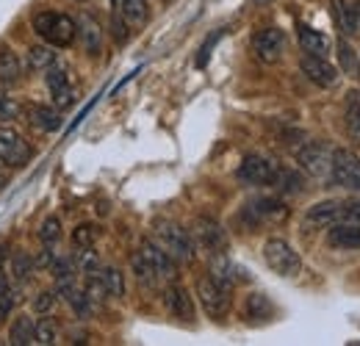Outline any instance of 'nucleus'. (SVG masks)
<instances>
[{"instance_id": "1", "label": "nucleus", "mask_w": 360, "mask_h": 346, "mask_svg": "<svg viewBox=\"0 0 360 346\" xmlns=\"http://www.w3.org/2000/svg\"><path fill=\"white\" fill-rule=\"evenodd\" d=\"M34 31L53 47H70L78 37V23L61 11H39L34 17Z\"/></svg>"}, {"instance_id": "2", "label": "nucleus", "mask_w": 360, "mask_h": 346, "mask_svg": "<svg viewBox=\"0 0 360 346\" xmlns=\"http://www.w3.org/2000/svg\"><path fill=\"white\" fill-rule=\"evenodd\" d=\"M155 241L175 260L191 263V260L197 258V241H194V236L186 227H180L178 222H169V219L158 222L155 224Z\"/></svg>"}, {"instance_id": "3", "label": "nucleus", "mask_w": 360, "mask_h": 346, "mask_svg": "<svg viewBox=\"0 0 360 346\" xmlns=\"http://www.w3.org/2000/svg\"><path fill=\"white\" fill-rule=\"evenodd\" d=\"M264 260H266V266H269L274 274H280V277H297L300 271H302V258H300V252L285 241V238H266V244H264Z\"/></svg>"}, {"instance_id": "4", "label": "nucleus", "mask_w": 360, "mask_h": 346, "mask_svg": "<svg viewBox=\"0 0 360 346\" xmlns=\"http://www.w3.org/2000/svg\"><path fill=\"white\" fill-rule=\"evenodd\" d=\"M230 294H233V288L222 286L211 274L200 277V283H197V300L202 305V310L208 313V319H225L227 313H230V305H233Z\"/></svg>"}, {"instance_id": "5", "label": "nucleus", "mask_w": 360, "mask_h": 346, "mask_svg": "<svg viewBox=\"0 0 360 346\" xmlns=\"http://www.w3.org/2000/svg\"><path fill=\"white\" fill-rule=\"evenodd\" d=\"M297 164L305 174L324 180L330 177V169H333V147L324 141H308L297 150Z\"/></svg>"}, {"instance_id": "6", "label": "nucleus", "mask_w": 360, "mask_h": 346, "mask_svg": "<svg viewBox=\"0 0 360 346\" xmlns=\"http://www.w3.org/2000/svg\"><path fill=\"white\" fill-rule=\"evenodd\" d=\"M330 177L335 186L347 188V191H360V158L355 153L338 147L333 150V169H330Z\"/></svg>"}, {"instance_id": "7", "label": "nucleus", "mask_w": 360, "mask_h": 346, "mask_svg": "<svg viewBox=\"0 0 360 346\" xmlns=\"http://www.w3.org/2000/svg\"><path fill=\"white\" fill-rule=\"evenodd\" d=\"M277 172H280V164H274L266 155H247L238 164L236 177L241 183H247V186H271Z\"/></svg>"}, {"instance_id": "8", "label": "nucleus", "mask_w": 360, "mask_h": 346, "mask_svg": "<svg viewBox=\"0 0 360 346\" xmlns=\"http://www.w3.org/2000/svg\"><path fill=\"white\" fill-rule=\"evenodd\" d=\"M285 44H288L285 31H280V28H261L252 34V53L264 64H277L285 53Z\"/></svg>"}, {"instance_id": "9", "label": "nucleus", "mask_w": 360, "mask_h": 346, "mask_svg": "<svg viewBox=\"0 0 360 346\" xmlns=\"http://www.w3.org/2000/svg\"><path fill=\"white\" fill-rule=\"evenodd\" d=\"M194 241L202 247V250H208L211 255H222L227 252V247H230V238H227V230L219 224V222H214V219L208 217H200L194 222Z\"/></svg>"}, {"instance_id": "10", "label": "nucleus", "mask_w": 360, "mask_h": 346, "mask_svg": "<svg viewBox=\"0 0 360 346\" xmlns=\"http://www.w3.org/2000/svg\"><path fill=\"white\" fill-rule=\"evenodd\" d=\"M31 158L34 150L28 147V141L8 125H0V161L8 167H25Z\"/></svg>"}, {"instance_id": "11", "label": "nucleus", "mask_w": 360, "mask_h": 346, "mask_svg": "<svg viewBox=\"0 0 360 346\" xmlns=\"http://www.w3.org/2000/svg\"><path fill=\"white\" fill-rule=\"evenodd\" d=\"M300 70H302V75L316 84L319 89H333L338 84V78H341V70L335 67V64H330L327 58H321V56H311V53H305L302 58H300Z\"/></svg>"}, {"instance_id": "12", "label": "nucleus", "mask_w": 360, "mask_h": 346, "mask_svg": "<svg viewBox=\"0 0 360 346\" xmlns=\"http://www.w3.org/2000/svg\"><path fill=\"white\" fill-rule=\"evenodd\" d=\"M247 214L252 219V227H258V224H280V222H285L288 219V208H285V203L283 200H277V197H258V200H252L250 205H247Z\"/></svg>"}, {"instance_id": "13", "label": "nucleus", "mask_w": 360, "mask_h": 346, "mask_svg": "<svg viewBox=\"0 0 360 346\" xmlns=\"http://www.w3.org/2000/svg\"><path fill=\"white\" fill-rule=\"evenodd\" d=\"M45 84L50 89V97H53V103H56V108H70L72 103H75V89L70 84V75H67V70L64 67H58V61L47 70L45 75Z\"/></svg>"}, {"instance_id": "14", "label": "nucleus", "mask_w": 360, "mask_h": 346, "mask_svg": "<svg viewBox=\"0 0 360 346\" xmlns=\"http://www.w3.org/2000/svg\"><path fill=\"white\" fill-rule=\"evenodd\" d=\"M341 219V203L338 200H321V203H314L305 217H302V230L314 233V230H324L330 224H335Z\"/></svg>"}, {"instance_id": "15", "label": "nucleus", "mask_w": 360, "mask_h": 346, "mask_svg": "<svg viewBox=\"0 0 360 346\" xmlns=\"http://www.w3.org/2000/svg\"><path fill=\"white\" fill-rule=\"evenodd\" d=\"M327 247L341 250V252H358L360 250V224L338 219L335 224L327 227Z\"/></svg>"}, {"instance_id": "16", "label": "nucleus", "mask_w": 360, "mask_h": 346, "mask_svg": "<svg viewBox=\"0 0 360 346\" xmlns=\"http://www.w3.org/2000/svg\"><path fill=\"white\" fill-rule=\"evenodd\" d=\"M139 250L144 252V258L153 263V269L158 271V277H161V280H175V277H178V260L172 258V255H169L158 241L144 238Z\"/></svg>"}, {"instance_id": "17", "label": "nucleus", "mask_w": 360, "mask_h": 346, "mask_svg": "<svg viewBox=\"0 0 360 346\" xmlns=\"http://www.w3.org/2000/svg\"><path fill=\"white\" fill-rule=\"evenodd\" d=\"M164 307L169 316H175L180 321H194V297L178 283L164 288Z\"/></svg>"}, {"instance_id": "18", "label": "nucleus", "mask_w": 360, "mask_h": 346, "mask_svg": "<svg viewBox=\"0 0 360 346\" xmlns=\"http://www.w3.org/2000/svg\"><path fill=\"white\" fill-rule=\"evenodd\" d=\"M297 39H300L302 53H311V56L327 58L330 50H333V39H330L327 34H321V31L311 28V25H300V28H297Z\"/></svg>"}, {"instance_id": "19", "label": "nucleus", "mask_w": 360, "mask_h": 346, "mask_svg": "<svg viewBox=\"0 0 360 346\" xmlns=\"http://www.w3.org/2000/svg\"><path fill=\"white\" fill-rule=\"evenodd\" d=\"M78 37H81L84 50H86L89 56H97V53H100V47H103V28H100V23H97L91 14H81V17H78Z\"/></svg>"}, {"instance_id": "20", "label": "nucleus", "mask_w": 360, "mask_h": 346, "mask_svg": "<svg viewBox=\"0 0 360 346\" xmlns=\"http://www.w3.org/2000/svg\"><path fill=\"white\" fill-rule=\"evenodd\" d=\"M22 81V64L11 47H0V86H17Z\"/></svg>"}, {"instance_id": "21", "label": "nucleus", "mask_w": 360, "mask_h": 346, "mask_svg": "<svg viewBox=\"0 0 360 346\" xmlns=\"http://www.w3.org/2000/svg\"><path fill=\"white\" fill-rule=\"evenodd\" d=\"M8 344L11 346H31L37 344V321L31 316H17L8 327Z\"/></svg>"}, {"instance_id": "22", "label": "nucleus", "mask_w": 360, "mask_h": 346, "mask_svg": "<svg viewBox=\"0 0 360 346\" xmlns=\"http://www.w3.org/2000/svg\"><path fill=\"white\" fill-rule=\"evenodd\" d=\"M335 56H338V70L344 72V75H349V78H360V53L349 44L347 37H341L338 42H335Z\"/></svg>"}, {"instance_id": "23", "label": "nucleus", "mask_w": 360, "mask_h": 346, "mask_svg": "<svg viewBox=\"0 0 360 346\" xmlns=\"http://www.w3.org/2000/svg\"><path fill=\"white\" fill-rule=\"evenodd\" d=\"M28 122L34 128L45 130V133H56L61 128V114L56 108H50V105H31L28 108Z\"/></svg>"}, {"instance_id": "24", "label": "nucleus", "mask_w": 360, "mask_h": 346, "mask_svg": "<svg viewBox=\"0 0 360 346\" xmlns=\"http://www.w3.org/2000/svg\"><path fill=\"white\" fill-rule=\"evenodd\" d=\"M131 269H134V277L139 280V286H144V288H155L158 286V271L153 269V263L144 258V252L139 250L134 252V258H131Z\"/></svg>"}, {"instance_id": "25", "label": "nucleus", "mask_w": 360, "mask_h": 346, "mask_svg": "<svg viewBox=\"0 0 360 346\" xmlns=\"http://www.w3.org/2000/svg\"><path fill=\"white\" fill-rule=\"evenodd\" d=\"M100 277H103V286H105L111 300H122L125 297V274H122L120 266H103Z\"/></svg>"}, {"instance_id": "26", "label": "nucleus", "mask_w": 360, "mask_h": 346, "mask_svg": "<svg viewBox=\"0 0 360 346\" xmlns=\"http://www.w3.org/2000/svg\"><path fill=\"white\" fill-rule=\"evenodd\" d=\"M117 8L128 25H144L147 23V0H117Z\"/></svg>"}, {"instance_id": "27", "label": "nucleus", "mask_w": 360, "mask_h": 346, "mask_svg": "<svg viewBox=\"0 0 360 346\" xmlns=\"http://www.w3.org/2000/svg\"><path fill=\"white\" fill-rule=\"evenodd\" d=\"M56 61H58V56L53 53V44H50V47H47V44H34V47L28 50V67H31L34 72H47Z\"/></svg>"}, {"instance_id": "28", "label": "nucleus", "mask_w": 360, "mask_h": 346, "mask_svg": "<svg viewBox=\"0 0 360 346\" xmlns=\"http://www.w3.org/2000/svg\"><path fill=\"white\" fill-rule=\"evenodd\" d=\"M333 14H335V20H338V25H341V31L344 34H358L360 31V23L358 17H355V8L347 3V0H333Z\"/></svg>"}, {"instance_id": "29", "label": "nucleus", "mask_w": 360, "mask_h": 346, "mask_svg": "<svg viewBox=\"0 0 360 346\" xmlns=\"http://www.w3.org/2000/svg\"><path fill=\"white\" fill-rule=\"evenodd\" d=\"M271 186H274L277 191H283V194H302L305 180L294 172V169L280 167V172H277V177H274V183H271Z\"/></svg>"}, {"instance_id": "30", "label": "nucleus", "mask_w": 360, "mask_h": 346, "mask_svg": "<svg viewBox=\"0 0 360 346\" xmlns=\"http://www.w3.org/2000/svg\"><path fill=\"white\" fill-rule=\"evenodd\" d=\"M34 260L28 252H14V258H11V277H14V283L17 286H25V283H31V277H34Z\"/></svg>"}, {"instance_id": "31", "label": "nucleus", "mask_w": 360, "mask_h": 346, "mask_svg": "<svg viewBox=\"0 0 360 346\" xmlns=\"http://www.w3.org/2000/svg\"><path fill=\"white\" fill-rule=\"evenodd\" d=\"M72 260H75V266H78V271H81V274H97V271L103 269L100 255L94 252V247H75Z\"/></svg>"}, {"instance_id": "32", "label": "nucleus", "mask_w": 360, "mask_h": 346, "mask_svg": "<svg viewBox=\"0 0 360 346\" xmlns=\"http://www.w3.org/2000/svg\"><path fill=\"white\" fill-rule=\"evenodd\" d=\"M271 302L266 294H247V300H244V313H247V319H269L271 316Z\"/></svg>"}, {"instance_id": "33", "label": "nucleus", "mask_w": 360, "mask_h": 346, "mask_svg": "<svg viewBox=\"0 0 360 346\" xmlns=\"http://www.w3.org/2000/svg\"><path fill=\"white\" fill-rule=\"evenodd\" d=\"M97 238H100V227L97 224H78L75 230H72V250L75 247H94L97 244Z\"/></svg>"}, {"instance_id": "34", "label": "nucleus", "mask_w": 360, "mask_h": 346, "mask_svg": "<svg viewBox=\"0 0 360 346\" xmlns=\"http://www.w3.org/2000/svg\"><path fill=\"white\" fill-rule=\"evenodd\" d=\"M39 241L45 247H56L61 241V219L58 217H47L39 227Z\"/></svg>"}, {"instance_id": "35", "label": "nucleus", "mask_w": 360, "mask_h": 346, "mask_svg": "<svg viewBox=\"0 0 360 346\" xmlns=\"http://www.w3.org/2000/svg\"><path fill=\"white\" fill-rule=\"evenodd\" d=\"M58 341V324L53 319H39L37 321V344L53 346Z\"/></svg>"}, {"instance_id": "36", "label": "nucleus", "mask_w": 360, "mask_h": 346, "mask_svg": "<svg viewBox=\"0 0 360 346\" xmlns=\"http://www.w3.org/2000/svg\"><path fill=\"white\" fill-rule=\"evenodd\" d=\"M56 305H58V291H56V288H53V291H39V294L34 297V313L50 316V313L56 310Z\"/></svg>"}, {"instance_id": "37", "label": "nucleus", "mask_w": 360, "mask_h": 346, "mask_svg": "<svg viewBox=\"0 0 360 346\" xmlns=\"http://www.w3.org/2000/svg\"><path fill=\"white\" fill-rule=\"evenodd\" d=\"M20 103L14 100V97H8V94H3L0 91V120L3 122H14V120H20Z\"/></svg>"}, {"instance_id": "38", "label": "nucleus", "mask_w": 360, "mask_h": 346, "mask_svg": "<svg viewBox=\"0 0 360 346\" xmlns=\"http://www.w3.org/2000/svg\"><path fill=\"white\" fill-rule=\"evenodd\" d=\"M341 219L360 224V197H349V200L341 203Z\"/></svg>"}, {"instance_id": "39", "label": "nucleus", "mask_w": 360, "mask_h": 346, "mask_svg": "<svg viewBox=\"0 0 360 346\" xmlns=\"http://www.w3.org/2000/svg\"><path fill=\"white\" fill-rule=\"evenodd\" d=\"M347 125H349L352 133H360V94H355V100H352V105L347 111Z\"/></svg>"}, {"instance_id": "40", "label": "nucleus", "mask_w": 360, "mask_h": 346, "mask_svg": "<svg viewBox=\"0 0 360 346\" xmlns=\"http://www.w3.org/2000/svg\"><path fill=\"white\" fill-rule=\"evenodd\" d=\"M111 31H114V39H117V42H120V44H125V42H128V23L122 20V14L111 20Z\"/></svg>"}, {"instance_id": "41", "label": "nucleus", "mask_w": 360, "mask_h": 346, "mask_svg": "<svg viewBox=\"0 0 360 346\" xmlns=\"http://www.w3.org/2000/svg\"><path fill=\"white\" fill-rule=\"evenodd\" d=\"M6 183H8V174H6V169H3V167H0V191H3V188H6Z\"/></svg>"}, {"instance_id": "42", "label": "nucleus", "mask_w": 360, "mask_h": 346, "mask_svg": "<svg viewBox=\"0 0 360 346\" xmlns=\"http://www.w3.org/2000/svg\"><path fill=\"white\" fill-rule=\"evenodd\" d=\"M252 3H261V6H264V3H269V0H252Z\"/></svg>"}, {"instance_id": "43", "label": "nucleus", "mask_w": 360, "mask_h": 346, "mask_svg": "<svg viewBox=\"0 0 360 346\" xmlns=\"http://www.w3.org/2000/svg\"><path fill=\"white\" fill-rule=\"evenodd\" d=\"M3 319H6V316H3V310H0V321H3Z\"/></svg>"}, {"instance_id": "44", "label": "nucleus", "mask_w": 360, "mask_h": 346, "mask_svg": "<svg viewBox=\"0 0 360 346\" xmlns=\"http://www.w3.org/2000/svg\"><path fill=\"white\" fill-rule=\"evenodd\" d=\"M111 3H117V0H111Z\"/></svg>"}]
</instances>
